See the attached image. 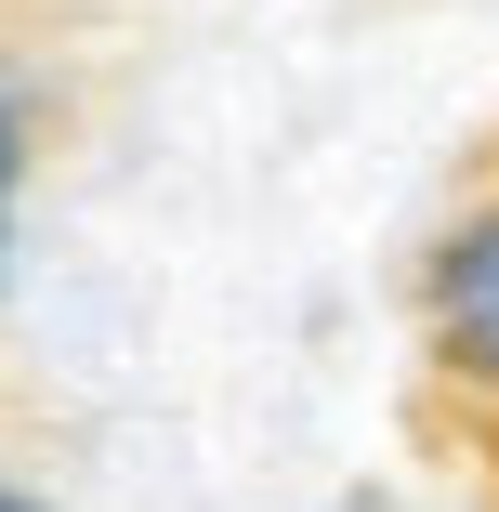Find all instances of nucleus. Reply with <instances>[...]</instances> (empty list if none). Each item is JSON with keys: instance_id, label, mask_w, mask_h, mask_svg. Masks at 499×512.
<instances>
[{"instance_id": "obj_1", "label": "nucleus", "mask_w": 499, "mask_h": 512, "mask_svg": "<svg viewBox=\"0 0 499 512\" xmlns=\"http://www.w3.org/2000/svg\"><path fill=\"white\" fill-rule=\"evenodd\" d=\"M434 329H447V355H460L473 381H499V211H486L473 237H447V263H434Z\"/></svg>"}, {"instance_id": "obj_2", "label": "nucleus", "mask_w": 499, "mask_h": 512, "mask_svg": "<svg viewBox=\"0 0 499 512\" xmlns=\"http://www.w3.org/2000/svg\"><path fill=\"white\" fill-rule=\"evenodd\" d=\"M14 145H27V132H14V106H0V237H14V171H27Z\"/></svg>"}, {"instance_id": "obj_3", "label": "nucleus", "mask_w": 499, "mask_h": 512, "mask_svg": "<svg viewBox=\"0 0 499 512\" xmlns=\"http://www.w3.org/2000/svg\"><path fill=\"white\" fill-rule=\"evenodd\" d=\"M0 512H40V499H27V486H0Z\"/></svg>"}]
</instances>
